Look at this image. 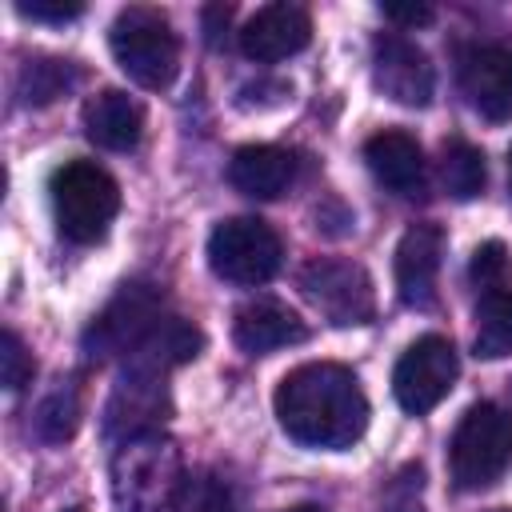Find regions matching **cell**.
Returning <instances> with one entry per match:
<instances>
[{"instance_id": "6da1fadb", "label": "cell", "mask_w": 512, "mask_h": 512, "mask_svg": "<svg viewBox=\"0 0 512 512\" xmlns=\"http://www.w3.org/2000/svg\"><path fill=\"white\" fill-rule=\"evenodd\" d=\"M272 404L280 428L304 448H352L368 428V396L356 372L332 360L292 368Z\"/></svg>"}, {"instance_id": "7a4b0ae2", "label": "cell", "mask_w": 512, "mask_h": 512, "mask_svg": "<svg viewBox=\"0 0 512 512\" xmlns=\"http://www.w3.org/2000/svg\"><path fill=\"white\" fill-rule=\"evenodd\" d=\"M184 460L172 436L140 432L112 452V500L120 512H160L184 488Z\"/></svg>"}, {"instance_id": "3957f363", "label": "cell", "mask_w": 512, "mask_h": 512, "mask_svg": "<svg viewBox=\"0 0 512 512\" xmlns=\"http://www.w3.org/2000/svg\"><path fill=\"white\" fill-rule=\"evenodd\" d=\"M508 468H512V412L492 400H480L460 416L448 440V472L456 488L480 492L492 488Z\"/></svg>"}, {"instance_id": "277c9868", "label": "cell", "mask_w": 512, "mask_h": 512, "mask_svg": "<svg viewBox=\"0 0 512 512\" xmlns=\"http://www.w3.org/2000/svg\"><path fill=\"white\" fill-rule=\"evenodd\" d=\"M52 192V212H56V228L64 240L72 244H96L112 216L120 212V188L116 180L92 164V160H68L52 172L48 180Z\"/></svg>"}, {"instance_id": "5b68a950", "label": "cell", "mask_w": 512, "mask_h": 512, "mask_svg": "<svg viewBox=\"0 0 512 512\" xmlns=\"http://www.w3.org/2000/svg\"><path fill=\"white\" fill-rule=\"evenodd\" d=\"M108 44H112L116 64L140 88L160 92L172 84V76L180 68V40H176L168 16L156 8H140V4L124 8L108 28Z\"/></svg>"}, {"instance_id": "8992f818", "label": "cell", "mask_w": 512, "mask_h": 512, "mask_svg": "<svg viewBox=\"0 0 512 512\" xmlns=\"http://www.w3.org/2000/svg\"><path fill=\"white\" fill-rule=\"evenodd\" d=\"M284 260L280 236L260 216H232L220 220L208 236V268L228 284H264L276 276Z\"/></svg>"}, {"instance_id": "52a82bcc", "label": "cell", "mask_w": 512, "mask_h": 512, "mask_svg": "<svg viewBox=\"0 0 512 512\" xmlns=\"http://www.w3.org/2000/svg\"><path fill=\"white\" fill-rule=\"evenodd\" d=\"M300 292L336 328L368 324L372 312H376L372 276L356 260H340V256H316V260H308L300 268Z\"/></svg>"}, {"instance_id": "ba28073f", "label": "cell", "mask_w": 512, "mask_h": 512, "mask_svg": "<svg viewBox=\"0 0 512 512\" xmlns=\"http://www.w3.org/2000/svg\"><path fill=\"white\" fill-rule=\"evenodd\" d=\"M456 376H460V360H456L452 340L428 332V336L412 340L404 348V356L396 360V372H392L396 404L412 416H424L452 392Z\"/></svg>"}, {"instance_id": "9c48e42d", "label": "cell", "mask_w": 512, "mask_h": 512, "mask_svg": "<svg viewBox=\"0 0 512 512\" xmlns=\"http://www.w3.org/2000/svg\"><path fill=\"white\" fill-rule=\"evenodd\" d=\"M164 320L160 312V296L148 288V284H124L108 304L104 312L88 324L84 332V352L92 360H108V356H132L148 332Z\"/></svg>"}, {"instance_id": "30bf717a", "label": "cell", "mask_w": 512, "mask_h": 512, "mask_svg": "<svg viewBox=\"0 0 512 512\" xmlns=\"http://www.w3.org/2000/svg\"><path fill=\"white\" fill-rule=\"evenodd\" d=\"M372 84L404 108H424L436 92V72L420 44L400 32H380L372 44Z\"/></svg>"}, {"instance_id": "8fae6325", "label": "cell", "mask_w": 512, "mask_h": 512, "mask_svg": "<svg viewBox=\"0 0 512 512\" xmlns=\"http://www.w3.org/2000/svg\"><path fill=\"white\" fill-rule=\"evenodd\" d=\"M460 92L484 120H512V48H468L460 56Z\"/></svg>"}, {"instance_id": "7c38bea8", "label": "cell", "mask_w": 512, "mask_h": 512, "mask_svg": "<svg viewBox=\"0 0 512 512\" xmlns=\"http://www.w3.org/2000/svg\"><path fill=\"white\" fill-rule=\"evenodd\" d=\"M312 40V20L300 4H264L244 28H240V52L256 64H276L296 52H304Z\"/></svg>"}, {"instance_id": "4fadbf2b", "label": "cell", "mask_w": 512, "mask_h": 512, "mask_svg": "<svg viewBox=\"0 0 512 512\" xmlns=\"http://www.w3.org/2000/svg\"><path fill=\"white\" fill-rule=\"evenodd\" d=\"M168 416V392H164V376L156 372H124V380L116 384L108 408H104V432L112 440H128L140 432H156Z\"/></svg>"}, {"instance_id": "5bb4252c", "label": "cell", "mask_w": 512, "mask_h": 512, "mask_svg": "<svg viewBox=\"0 0 512 512\" xmlns=\"http://www.w3.org/2000/svg\"><path fill=\"white\" fill-rule=\"evenodd\" d=\"M444 260V232L436 224H412L396 244V292L408 308L436 304V276Z\"/></svg>"}, {"instance_id": "9a60e30c", "label": "cell", "mask_w": 512, "mask_h": 512, "mask_svg": "<svg viewBox=\"0 0 512 512\" xmlns=\"http://www.w3.org/2000/svg\"><path fill=\"white\" fill-rule=\"evenodd\" d=\"M364 160H368L372 176H376L392 196L412 200V196L424 192V180H428V176H424V152H420V144H416L408 132L384 128V132L368 136Z\"/></svg>"}, {"instance_id": "2e32d148", "label": "cell", "mask_w": 512, "mask_h": 512, "mask_svg": "<svg viewBox=\"0 0 512 512\" xmlns=\"http://www.w3.org/2000/svg\"><path fill=\"white\" fill-rule=\"evenodd\" d=\"M232 340L248 356H268L276 348L304 344L308 340V324L288 304H280V300H252V304H244L236 312Z\"/></svg>"}, {"instance_id": "e0dca14e", "label": "cell", "mask_w": 512, "mask_h": 512, "mask_svg": "<svg viewBox=\"0 0 512 512\" xmlns=\"http://www.w3.org/2000/svg\"><path fill=\"white\" fill-rule=\"evenodd\" d=\"M84 136L104 152H128L144 136V108L128 92L104 88L84 104Z\"/></svg>"}, {"instance_id": "ac0fdd59", "label": "cell", "mask_w": 512, "mask_h": 512, "mask_svg": "<svg viewBox=\"0 0 512 512\" xmlns=\"http://www.w3.org/2000/svg\"><path fill=\"white\" fill-rule=\"evenodd\" d=\"M228 180L252 200H276L296 180V156L276 144H244L228 160Z\"/></svg>"}, {"instance_id": "d6986e66", "label": "cell", "mask_w": 512, "mask_h": 512, "mask_svg": "<svg viewBox=\"0 0 512 512\" xmlns=\"http://www.w3.org/2000/svg\"><path fill=\"white\" fill-rule=\"evenodd\" d=\"M476 356L484 360H500L512 356V284L488 288L480 292L476 304V340H472Z\"/></svg>"}, {"instance_id": "ffe728a7", "label": "cell", "mask_w": 512, "mask_h": 512, "mask_svg": "<svg viewBox=\"0 0 512 512\" xmlns=\"http://www.w3.org/2000/svg\"><path fill=\"white\" fill-rule=\"evenodd\" d=\"M440 180L448 188V196L456 200H472L484 192L488 184V164H484V152L468 140H448L444 152H440Z\"/></svg>"}, {"instance_id": "44dd1931", "label": "cell", "mask_w": 512, "mask_h": 512, "mask_svg": "<svg viewBox=\"0 0 512 512\" xmlns=\"http://www.w3.org/2000/svg\"><path fill=\"white\" fill-rule=\"evenodd\" d=\"M80 80L72 60H56V56H28L20 64V100L24 104H52L56 96H64L72 84Z\"/></svg>"}, {"instance_id": "7402d4cb", "label": "cell", "mask_w": 512, "mask_h": 512, "mask_svg": "<svg viewBox=\"0 0 512 512\" xmlns=\"http://www.w3.org/2000/svg\"><path fill=\"white\" fill-rule=\"evenodd\" d=\"M32 424H36V436L48 440V444L68 440L76 432V424H80V400H76V392L72 388H56L52 396H44V404L32 416Z\"/></svg>"}, {"instance_id": "603a6c76", "label": "cell", "mask_w": 512, "mask_h": 512, "mask_svg": "<svg viewBox=\"0 0 512 512\" xmlns=\"http://www.w3.org/2000/svg\"><path fill=\"white\" fill-rule=\"evenodd\" d=\"M176 512H232V492L212 472L188 476L176 496Z\"/></svg>"}, {"instance_id": "cb8c5ba5", "label": "cell", "mask_w": 512, "mask_h": 512, "mask_svg": "<svg viewBox=\"0 0 512 512\" xmlns=\"http://www.w3.org/2000/svg\"><path fill=\"white\" fill-rule=\"evenodd\" d=\"M32 372H36L32 352L24 348V340L12 328H4V336H0V380H4V388L8 392H20L32 380Z\"/></svg>"}, {"instance_id": "d4e9b609", "label": "cell", "mask_w": 512, "mask_h": 512, "mask_svg": "<svg viewBox=\"0 0 512 512\" xmlns=\"http://www.w3.org/2000/svg\"><path fill=\"white\" fill-rule=\"evenodd\" d=\"M468 276H472V284H476L480 292L508 284V248H504L500 240H484V244L472 252Z\"/></svg>"}, {"instance_id": "484cf974", "label": "cell", "mask_w": 512, "mask_h": 512, "mask_svg": "<svg viewBox=\"0 0 512 512\" xmlns=\"http://www.w3.org/2000/svg\"><path fill=\"white\" fill-rule=\"evenodd\" d=\"M420 488H424L420 464L404 468V472L392 480L388 496H384V512H420Z\"/></svg>"}, {"instance_id": "4316f807", "label": "cell", "mask_w": 512, "mask_h": 512, "mask_svg": "<svg viewBox=\"0 0 512 512\" xmlns=\"http://www.w3.org/2000/svg\"><path fill=\"white\" fill-rule=\"evenodd\" d=\"M16 12L24 20H44V24H64V20H76L84 12L80 0H20Z\"/></svg>"}, {"instance_id": "83f0119b", "label": "cell", "mask_w": 512, "mask_h": 512, "mask_svg": "<svg viewBox=\"0 0 512 512\" xmlns=\"http://www.w3.org/2000/svg\"><path fill=\"white\" fill-rule=\"evenodd\" d=\"M380 12H384V20L404 24V28H420V24L436 20V12L428 4H380Z\"/></svg>"}, {"instance_id": "f1b7e54d", "label": "cell", "mask_w": 512, "mask_h": 512, "mask_svg": "<svg viewBox=\"0 0 512 512\" xmlns=\"http://www.w3.org/2000/svg\"><path fill=\"white\" fill-rule=\"evenodd\" d=\"M228 20H232V8H224V4L204 8V32H208V44H220V32L228 28Z\"/></svg>"}, {"instance_id": "f546056e", "label": "cell", "mask_w": 512, "mask_h": 512, "mask_svg": "<svg viewBox=\"0 0 512 512\" xmlns=\"http://www.w3.org/2000/svg\"><path fill=\"white\" fill-rule=\"evenodd\" d=\"M284 512H324L320 504H296V508H284Z\"/></svg>"}, {"instance_id": "4dcf8cb0", "label": "cell", "mask_w": 512, "mask_h": 512, "mask_svg": "<svg viewBox=\"0 0 512 512\" xmlns=\"http://www.w3.org/2000/svg\"><path fill=\"white\" fill-rule=\"evenodd\" d=\"M492 512H512V508H492Z\"/></svg>"}, {"instance_id": "1f68e13d", "label": "cell", "mask_w": 512, "mask_h": 512, "mask_svg": "<svg viewBox=\"0 0 512 512\" xmlns=\"http://www.w3.org/2000/svg\"><path fill=\"white\" fill-rule=\"evenodd\" d=\"M64 512H84V508H64Z\"/></svg>"}, {"instance_id": "d6a6232c", "label": "cell", "mask_w": 512, "mask_h": 512, "mask_svg": "<svg viewBox=\"0 0 512 512\" xmlns=\"http://www.w3.org/2000/svg\"><path fill=\"white\" fill-rule=\"evenodd\" d=\"M508 172H512V152H508Z\"/></svg>"}]
</instances>
